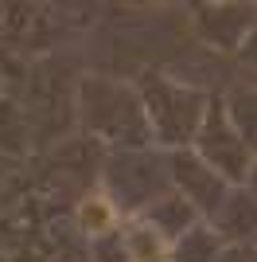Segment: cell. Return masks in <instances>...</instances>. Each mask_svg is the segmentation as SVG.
Listing matches in <instances>:
<instances>
[{"label": "cell", "mask_w": 257, "mask_h": 262, "mask_svg": "<svg viewBox=\"0 0 257 262\" xmlns=\"http://www.w3.org/2000/svg\"><path fill=\"white\" fill-rule=\"evenodd\" d=\"M109 219H113V211H109V208H101V200H90V204L82 208V223H86L90 231H101V227L109 223Z\"/></svg>", "instance_id": "cell-1"}]
</instances>
